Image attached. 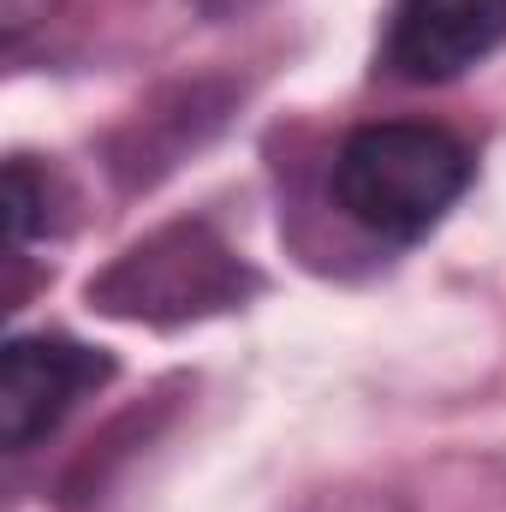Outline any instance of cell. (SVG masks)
Returning a JSON list of instances; mask_svg holds the SVG:
<instances>
[{"label":"cell","instance_id":"obj_3","mask_svg":"<svg viewBox=\"0 0 506 512\" xmlns=\"http://www.w3.org/2000/svg\"><path fill=\"white\" fill-rule=\"evenodd\" d=\"M108 376H114V364L96 346L60 340V334L12 340L0 358V441H6V453H24L42 435H54L60 417L84 393H96Z\"/></svg>","mask_w":506,"mask_h":512},{"label":"cell","instance_id":"obj_4","mask_svg":"<svg viewBox=\"0 0 506 512\" xmlns=\"http://www.w3.org/2000/svg\"><path fill=\"white\" fill-rule=\"evenodd\" d=\"M506 42V0H399L387 18V72L405 84H453Z\"/></svg>","mask_w":506,"mask_h":512},{"label":"cell","instance_id":"obj_5","mask_svg":"<svg viewBox=\"0 0 506 512\" xmlns=\"http://www.w3.org/2000/svg\"><path fill=\"white\" fill-rule=\"evenodd\" d=\"M48 179H36L24 161H12L6 167V233H12V245H30L42 227H48Z\"/></svg>","mask_w":506,"mask_h":512},{"label":"cell","instance_id":"obj_1","mask_svg":"<svg viewBox=\"0 0 506 512\" xmlns=\"http://www.w3.org/2000/svg\"><path fill=\"white\" fill-rule=\"evenodd\" d=\"M471 185V149L423 120L358 126L334 155V203L387 245L423 239Z\"/></svg>","mask_w":506,"mask_h":512},{"label":"cell","instance_id":"obj_2","mask_svg":"<svg viewBox=\"0 0 506 512\" xmlns=\"http://www.w3.org/2000/svg\"><path fill=\"white\" fill-rule=\"evenodd\" d=\"M239 286H245V268L227 245H215L203 227H173L120 256L90 286V304L131 316V322H179V316L233 304Z\"/></svg>","mask_w":506,"mask_h":512}]
</instances>
